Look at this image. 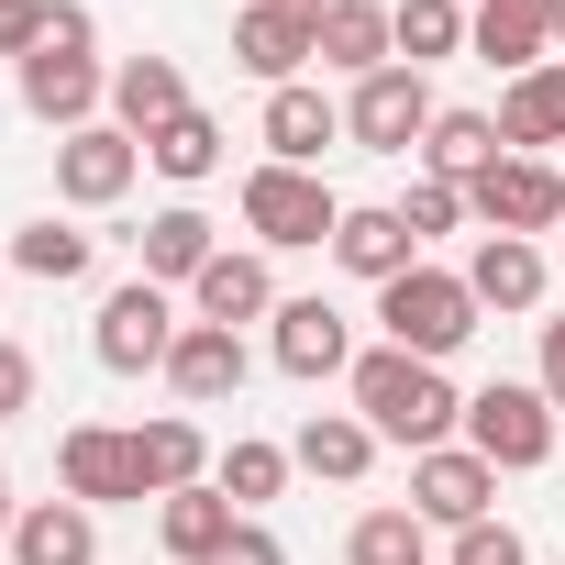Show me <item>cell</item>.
<instances>
[{
  "label": "cell",
  "instance_id": "1",
  "mask_svg": "<svg viewBox=\"0 0 565 565\" xmlns=\"http://www.w3.org/2000/svg\"><path fill=\"white\" fill-rule=\"evenodd\" d=\"M355 422H366L377 444H411V455H433V444L466 422V399H455V377H444V366H422V355L377 344V355H355Z\"/></svg>",
  "mask_w": 565,
  "mask_h": 565
},
{
  "label": "cell",
  "instance_id": "2",
  "mask_svg": "<svg viewBox=\"0 0 565 565\" xmlns=\"http://www.w3.org/2000/svg\"><path fill=\"white\" fill-rule=\"evenodd\" d=\"M111 100V78L89 67V12L78 0H56V23H45V45L23 56V111L34 122H56V134H89V111Z\"/></svg>",
  "mask_w": 565,
  "mask_h": 565
},
{
  "label": "cell",
  "instance_id": "3",
  "mask_svg": "<svg viewBox=\"0 0 565 565\" xmlns=\"http://www.w3.org/2000/svg\"><path fill=\"white\" fill-rule=\"evenodd\" d=\"M377 322H388L399 355L444 366V355L477 333V289H466V266H411V277H388V289H377Z\"/></svg>",
  "mask_w": 565,
  "mask_h": 565
},
{
  "label": "cell",
  "instance_id": "4",
  "mask_svg": "<svg viewBox=\"0 0 565 565\" xmlns=\"http://www.w3.org/2000/svg\"><path fill=\"white\" fill-rule=\"evenodd\" d=\"M333 222H344V200L322 189V167H255V178H244V233H255L266 255L333 244Z\"/></svg>",
  "mask_w": 565,
  "mask_h": 565
},
{
  "label": "cell",
  "instance_id": "5",
  "mask_svg": "<svg viewBox=\"0 0 565 565\" xmlns=\"http://www.w3.org/2000/svg\"><path fill=\"white\" fill-rule=\"evenodd\" d=\"M466 444H477L499 477H532V466L554 455V399L499 377V388H477V399H466Z\"/></svg>",
  "mask_w": 565,
  "mask_h": 565
},
{
  "label": "cell",
  "instance_id": "6",
  "mask_svg": "<svg viewBox=\"0 0 565 565\" xmlns=\"http://www.w3.org/2000/svg\"><path fill=\"white\" fill-rule=\"evenodd\" d=\"M344 134H355L366 156H422V134H433V78H422V67H377V78H355Z\"/></svg>",
  "mask_w": 565,
  "mask_h": 565
},
{
  "label": "cell",
  "instance_id": "7",
  "mask_svg": "<svg viewBox=\"0 0 565 565\" xmlns=\"http://www.w3.org/2000/svg\"><path fill=\"white\" fill-rule=\"evenodd\" d=\"M56 477H67V499H89V510H111V499H156L145 433H111V422H78V433L56 444Z\"/></svg>",
  "mask_w": 565,
  "mask_h": 565
},
{
  "label": "cell",
  "instance_id": "8",
  "mask_svg": "<svg viewBox=\"0 0 565 565\" xmlns=\"http://www.w3.org/2000/svg\"><path fill=\"white\" fill-rule=\"evenodd\" d=\"M178 333H189V322L167 311V289H156V277H134V289H111V300H100V333H89V344H100V366H111V377H145V366H167V355H178Z\"/></svg>",
  "mask_w": 565,
  "mask_h": 565
},
{
  "label": "cell",
  "instance_id": "9",
  "mask_svg": "<svg viewBox=\"0 0 565 565\" xmlns=\"http://www.w3.org/2000/svg\"><path fill=\"white\" fill-rule=\"evenodd\" d=\"M466 211H477L488 233H521V244H532V233L565 222V167H543V156H499V167L466 189Z\"/></svg>",
  "mask_w": 565,
  "mask_h": 565
},
{
  "label": "cell",
  "instance_id": "10",
  "mask_svg": "<svg viewBox=\"0 0 565 565\" xmlns=\"http://www.w3.org/2000/svg\"><path fill=\"white\" fill-rule=\"evenodd\" d=\"M233 56H244L266 89H300V67L322 56V12H300V0H244V23H233Z\"/></svg>",
  "mask_w": 565,
  "mask_h": 565
},
{
  "label": "cell",
  "instance_id": "11",
  "mask_svg": "<svg viewBox=\"0 0 565 565\" xmlns=\"http://www.w3.org/2000/svg\"><path fill=\"white\" fill-rule=\"evenodd\" d=\"M488 499H499V466H488L477 444H433V455H411V510H422V521L466 532V521H488Z\"/></svg>",
  "mask_w": 565,
  "mask_h": 565
},
{
  "label": "cell",
  "instance_id": "12",
  "mask_svg": "<svg viewBox=\"0 0 565 565\" xmlns=\"http://www.w3.org/2000/svg\"><path fill=\"white\" fill-rule=\"evenodd\" d=\"M134 167H145V145H134L122 122H89V134H56V189H67L78 211H111V200L134 189Z\"/></svg>",
  "mask_w": 565,
  "mask_h": 565
},
{
  "label": "cell",
  "instance_id": "13",
  "mask_svg": "<svg viewBox=\"0 0 565 565\" xmlns=\"http://www.w3.org/2000/svg\"><path fill=\"white\" fill-rule=\"evenodd\" d=\"M466 45H477L488 67H510V78L554 67V0H477V12H466Z\"/></svg>",
  "mask_w": 565,
  "mask_h": 565
},
{
  "label": "cell",
  "instance_id": "14",
  "mask_svg": "<svg viewBox=\"0 0 565 565\" xmlns=\"http://www.w3.org/2000/svg\"><path fill=\"white\" fill-rule=\"evenodd\" d=\"M277 366L289 377H355V322L333 300H277Z\"/></svg>",
  "mask_w": 565,
  "mask_h": 565
},
{
  "label": "cell",
  "instance_id": "15",
  "mask_svg": "<svg viewBox=\"0 0 565 565\" xmlns=\"http://www.w3.org/2000/svg\"><path fill=\"white\" fill-rule=\"evenodd\" d=\"M333 255L366 277V289H388V277H411L422 266V244H411V222H399V200H355L344 222H333Z\"/></svg>",
  "mask_w": 565,
  "mask_h": 565
},
{
  "label": "cell",
  "instance_id": "16",
  "mask_svg": "<svg viewBox=\"0 0 565 565\" xmlns=\"http://www.w3.org/2000/svg\"><path fill=\"white\" fill-rule=\"evenodd\" d=\"M189 300H200V322H222V333H244V322H277V277H266V255H211L200 277H189Z\"/></svg>",
  "mask_w": 565,
  "mask_h": 565
},
{
  "label": "cell",
  "instance_id": "17",
  "mask_svg": "<svg viewBox=\"0 0 565 565\" xmlns=\"http://www.w3.org/2000/svg\"><path fill=\"white\" fill-rule=\"evenodd\" d=\"M344 145V111L300 78V89H266V167H322Z\"/></svg>",
  "mask_w": 565,
  "mask_h": 565
},
{
  "label": "cell",
  "instance_id": "18",
  "mask_svg": "<svg viewBox=\"0 0 565 565\" xmlns=\"http://www.w3.org/2000/svg\"><path fill=\"white\" fill-rule=\"evenodd\" d=\"M12 565H100L89 499H34V510H12Z\"/></svg>",
  "mask_w": 565,
  "mask_h": 565
},
{
  "label": "cell",
  "instance_id": "19",
  "mask_svg": "<svg viewBox=\"0 0 565 565\" xmlns=\"http://www.w3.org/2000/svg\"><path fill=\"white\" fill-rule=\"evenodd\" d=\"M167 388H178L189 411L233 399V388H244V333H222V322H189V333H178V355H167Z\"/></svg>",
  "mask_w": 565,
  "mask_h": 565
},
{
  "label": "cell",
  "instance_id": "20",
  "mask_svg": "<svg viewBox=\"0 0 565 565\" xmlns=\"http://www.w3.org/2000/svg\"><path fill=\"white\" fill-rule=\"evenodd\" d=\"M466 289H477V311H532V300H543V244L488 233V244L466 255Z\"/></svg>",
  "mask_w": 565,
  "mask_h": 565
},
{
  "label": "cell",
  "instance_id": "21",
  "mask_svg": "<svg viewBox=\"0 0 565 565\" xmlns=\"http://www.w3.org/2000/svg\"><path fill=\"white\" fill-rule=\"evenodd\" d=\"M322 67H344V78L399 67V34H388V12H377V0H322Z\"/></svg>",
  "mask_w": 565,
  "mask_h": 565
},
{
  "label": "cell",
  "instance_id": "22",
  "mask_svg": "<svg viewBox=\"0 0 565 565\" xmlns=\"http://www.w3.org/2000/svg\"><path fill=\"white\" fill-rule=\"evenodd\" d=\"M111 111H122V134L145 145V134H167V122L189 111V78H178L167 56H122V67H111Z\"/></svg>",
  "mask_w": 565,
  "mask_h": 565
},
{
  "label": "cell",
  "instance_id": "23",
  "mask_svg": "<svg viewBox=\"0 0 565 565\" xmlns=\"http://www.w3.org/2000/svg\"><path fill=\"white\" fill-rule=\"evenodd\" d=\"M499 156H510V145H499V111H433V134H422V167L455 178V189H477Z\"/></svg>",
  "mask_w": 565,
  "mask_h": 565
},
{
  "label": "cell",
  "instance_id": "24",
  "mask_svg": "<svg viewBox=\"0 0 565 565\" xmlns=\"http://www.w3.org/2000/svg\"><path fill=\"white\" fill-rule=\"evenodd\" d=\"M233 521H244V510H233V499H222L211 477H200V488H178V499H156V543H167L178 565L222 554V543H233Z\"/></svg>",
  "mask_w": 565,
  "mask_h": 565
},
{
  "label": "cell",
  "instance_id": "25",
  "mask_svg": "<svg viewBox=\"0 0 565 565\" xmlns=\"http://www.w3.org/2000/svg\"><path fill=\"white\" fill-rule=\"evenodd\" d=\"M289 466H311V477L355 488V477L377 466V433H366L355 411H311V422H300V444H289Z\"/></svg>",
  "mask_w": 565,
  "mask_h": 565
},
{
  "label": "cell",
  "instance_id": "26",
  "mask_svg": "<svg viewBox=\"0 0 565 565\" xmlns=\"http://www.w3.org/2000/svg\"><path fill=\"white\" fill-rule=\"evenodd\" d=\"M211 255H222L211 211H189V200H178V211H156V222H145V277H156V289H178V277H200Z\"/></svg>",
  "mask_w": 565,
  "mask_h": 565
},
{
  "label": "cell",
  "instance_id": "27",
  "mask_svg": "<svg viewBox=\"0 0 565 565\" xmlns=\"http://www.w3.org/2000/svg\"><path fill=\"white\" fill-rule=\"evenodd\" d=\"M499 145H510V156H521V145H565V56L532 67V78H510V100H499Z\"/></svg>",
  "mask_w": 565,
  "mask_h": 565
},
{
  "label": "cell",
  "instance_id": "28",
  "mask_svg": "<svg viewBox=\"0 0 565 565\" xmlns=\"http://www.w3.org/2000/svg\"><path fill=\"white\" fill-rule=\"evenodd\" d=\"M344 565H433V521L422 510H366L344 532Z\"/></svg>",
  "mask_w": 565,
  "mask_h": 565
},
{
  "label": "cell",
  "instance_id": "29",
  "mask_svg": "<svg viewBox=\"0 0 565 565\" xmlns=\"http://www.w3.org/2000/svg\"><path fill=\"white\" fill-rule=\"evenodd\" d=\"M145 466H156V499H178V488H200V477H211V444H200V422H189V411H167V422H145Z\"/></svg>",
  "mask_w": 565,
  "mask_h": 565
},
{
  "label": "cell",
  "instance_id": "30",
  "mask_svg": "<svg viewBox=\"0 0 565 565\" xmlns=\"http://www.w3.org/2000/svg\"><path fill=\"white\" fill-rule=\"evenodd\" d=\"M388 34H399V67H433V56L466 45V0H399Z\"/></svg>",
  "mask_w": 565,
  "mask_h": 565
},
{
  "label": "cell",
  "instance_id": "31",
  "mask_svg": "<svg viewBox=\"0 0 565 565\" xmlns=\"http://www.w3.org/2000/svg\"><path fill=\"white\" fill-rule=\"evenodd\" d=\"M12 277H45V289L89 277V233H67V222H23V233H12Z\"/></svg>",
  "mask_w": 565,
  "mask_h": 565
},
{
  "label": "cell",
  "instance_id": "32",
  "mask_svg": "<svg viewBox=\"0 0 565 565\" xmlns=\"http://www.w3.org/2000/svg\"><path fill=\"white\" fill-rule=\"evenodd\" d=\"M145 167H167V178H211V167H222V122L189 100L167 134H145Z\"/></svg>",
  "mask_w": 565,
  "mask_h": 565
},
{
  "label": "cell",
  "instance_id": "33",
  "mask_svg": "<svg viewBox=\"0 0 565 565\" xmlns=\"http://www.w3.org/2000/svg\"><path fill=\"white\" fill-rule=\"evenodd\" d=\"M277 477H289V455H277V444H233V455H211V488L255 521V499H277Z\"/></svg>",
  "mask_w": 565,
  "mask_h": 565
},
{
  "label": "cell",
  "instance_id": "34",
  "mask_svg": "<svg viewBox=\"0 0 565 565\" xmlns=\"http://www.w3.org/2000/svg\"><path fill=\"white\" fill-rule=\"evenodd\" d=\"M399 222H411V244H422V233H455V222H466V189H455V178H422V189L399 200Z\"/></svg>",
  "mask_w": 565,
  "mask_h": 565
},
{
  "label": "cell",
  "instance_id": "35",
  "mask_svg": "<svg viewBox=\"0 0 565 565\" xmlns=\"http://www.w3.org/2000/svg\"><path fill=\"white\" fill-rule=\"evenodd\" d=\"M444 565H532V554H521V532H510V521H466Z\"/></svg>",
  "mask_w": 565,
  "mask_h": 565
},
{
  "label": "cell",
  "instance_id": "36",
  "mask_svg": "<svg viewBox=\"0 0 565 565\" xmlns=\"http://www.w3.org/2000/svg\"><path fill=\"white\" fill-rule=\"evenodd\" d=\"M200 565H289V543H277L266 521H233V543H222V554H200Z\"/></svg>",
  "mask_w": 565,
  "mask_h": 565
},
{
  "label": "cell",
  "instance_id": "37",
  "mask_svg": "<svg viewBox=\"0 0 565 565\" xmlns=\"http://www.w3.org/2000/svg\"><path fill=\"white\" fill-rule=\"evenodd\" d=\"M23 411H34V355L0 333V422H23Z\"/></svg>",
  "mask_w": 565,
  "mask_h": 565
},
{
  "label": "cell",
  "instance_id": "38",
  "mask_svg": "<svg viewBox=\"0 0 565 565\" xmlns=\"http://www.w3.org/2000/svg\"><path fill=\"white\" fill-rule=\"evenodd\" d=\"M532 388H543V399H554V411H565V311H554V322H543V377H532Z\"/></svg>",
  "mask_w": 565,
  "mask_h": 565
},
{
  "label": "cell",
  "instance_id": "39",
  "mask_svg": "<svg viewBox=\"0 0 565 565\" xmlns=\"http://www.w3.org/2000/svg\"><path fill=\"white\" fill-rule=\"evenodd\" d=\"M0 521H12V466H0Z\"/></svg>",
  "mask_w": 565,
  "mask_h": 565
},
{
  "label": "cell",
  "instance_id": "40",
  "mask_svg": "<svg viewBox=\"0 0 565 565\" xmlns=\"http://www.w3.org/2000/svg\"><path fill=\"white\" fill-rule=\"evenodd\" d=\"M554 56H565V0H554Z\"/></svg>",
  "mask_w": 565,
  "mask_h": 565
},
{
  "label": "cell",
  "instance_id": "41",
  "mask_svg": "<svg viewBox=\"0 0 565 565\" xmlns=\"http://www.w3.org/2000/svg\"><path fill=\"white\" fill-rule=\"evenodd\" d=\"M300 12H322V0H300Z\"/></svg>",
  "mask_w": 565,
  "mask_h": 565
}]
</instances>
